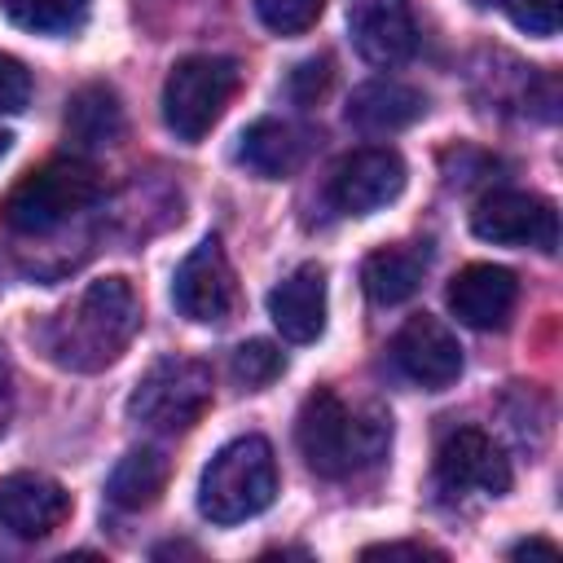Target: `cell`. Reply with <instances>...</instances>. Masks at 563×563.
<instances>
[{
    "instance_id": "obj_1",
    "label": "cell",
    "mask_w": 563,
    "mask_h": 563,
    "mask_svg": "<svg viewBox=\"0 0 563 563\" xmlns=\"http://www.w3.org/2000/svg\"><path fill=\"white\" fill-rule=\"evenodd\" d=\"M136 330H141V299L132 282L97 277L40 325V347L57 369L97 374L128 352Z\"/></svg>"
},
{
    "instance_id": "obj_2",
    "label": "cell",
    "mask_w": 563,
    "mask_h": 563,
    "mask_svg": "<svg viewBox=\"0 0 563 563\" xmlns=\"http://www.w3.org/2000/svg\"><path fill=\"white\" fill-rule=\"evenodd\" d=\"M295 440L303 462L325 479H347L387 453L391 418L374 405H347L330 387L312 391L299 409Z\"/></svg>"
},
{
    "instance_id": "obj_3",
    "label": "cell",
    "mask_w": 563,
    "mask_h": 563,
    "mask_svg": "<svg viewBox=\"0 0 563 563\" xmlns=\"http://www.w3.org/2000/svg\"><path fill=\"white\" fill-rule=\"evenodd\" d=\"M101 198V180L79 158H57L26 172L0 202V224L22 238H44L75 216H84Z\"/></svg>"
},
{
    "instance_id": "obj_4",
    "label": "cell",
    "mask_w": 563,
    "mask_h": 563,
    "mask_svg": "<svg viewBox=\"0 0 563 563\" xmlns=\"http://www.w3.org/2000/svg\"><path fill=\"white\" fill-rule=\"evenodd\" d=\"M273 497H277V457L264 435L229 440L207 462L202 484H198V510L211 523H242L268 510Z\"/></svg>"
},
{
    "instance_id": "obj_5",
    "label": "cell",
    "mask_w": 563,
    "mask_h": 563,
    "mask_svg": "<svg viewBox=\"0 0 563 563\" xmlns=\"http://www.w3.org/2000/svg\"><path fill=\"white\" fill-rule=\"evenodd\" d=\"M242 70L220 53H189L163 79V119L180 141H202L233 101Z\"/></svg>"
},
{
    "instance_id": "obj_6",
    "label": "cell",
    "mask_w": 563,
    "mask_h": 563,
    "mask_svg": "<svg viewBox=\"0 0 563 563\" xmlns=\"http://www.w3.org/2000/svg\"><path fill=\"white\" fill-rule=\"evenodd\" d=\"M211 405V365L194 356H163L145 369L136 391L128 396V418L154 435L189 431Z\"/></svg>"
},
{
    "instance_id": "obj_7",
    "label": "cell",
    "mask_w": 563,
    "mask_h": 563,
    "mask_svg": "<svg viewBox=\"0 0 563 563\" xmlns=\"http://www.w3.org/2000/svg\"><path fill=\"white\" fill-rule=\"evenodd\" d=\"M435 488L444 497H501L510 488V462L479 427H453L435 444Z\"/></svg>"
},
{
    "instance_id": "obj_8",
    "label": "cell",
    "mask_w": 563,
    "mask_h": 563,
    "mask_svg": "<svg viewBox=\"0 0 563 563\" xmlns=\"http://www.w3.org/2000/svg\"><path fill=\"white\" fill-rule=\"evenodd\" d=\"M471 229H475V238L497 242V246H532L545 255L559 246L554 202H545L537 194H519V189H497V194L479 198V207L471 211Z\"/></svg>"
},
{
    "instance_id": "obj_9",
    "label": "cell",
    "mask_w": 563,
    "mask_h": 563,
    "mask_svg": "<svg viewBox=\"0 0 563 563\" xmlns=\"http://www.w3.org/2000/svg\"><path fill=\"white\" fill-rule=\"evenodd\" d=\"M238 299V282H233V264L220 246V238H202L176 268L172 277V303L180 308V317L189 321H224L233 312Z\"/></svg>"
},
{
    "instance_id": "obj_10",
    "label": "cell",
    "mask_w": 563,
    "mask_h": 563,
    "mask_svg": "<svg viewBox=\"0 0 563 563\" xmlns=\"http://www.w3.org/2000/svg\"><path fill=\"white\" fill-rule=\"evenodd\" d=\"M400 189H405V163L396 150H383V145L339 158V167L330 172V185H325L330 207L343 216H369V211L396 202Z\"/></svg>"
},
{
    "instance_id": "obj_11",
    "label": "cell",
    "mask_w": 563,
    "mask_h": 563,
    "mask_svg": "<svg viewBox=\"0 0 563 563\" xmlns=\"http://www.w3.org/2000/svg\"><path fill=\"white\" fill-rule=\"evenodd\" d=\"M391 365H396L409 383H418V387H427V391H444V387L462 374L457 334H453L440 317L418 312V317H409V321L396 330V339H391Z\"/></svg>"
},
{
    "instance_id": "obj_12",
    "label": "cell",
    "mask_w": 563,
    "mask_h": 563,
    "mask_svg": "<svg viewBox=\"0 0 563 563\" xmlns=\"http://www.w3.org/2000/svg\"><path fill=\"white\" fill-rule=\"evenodd\" d=\"M70 519V493L40 471H13L0 479V523L22 537V541H40L48 532H57Z\"/></svg>"
},
{
    "instance_id": "obj_13",
    "label": "cell",
    "mask_w": 563,
    "mask_h": 563,
    "mask_svg": "<svg viewBox=\"0 0 563 563\" xmlns=\"http://www.w3.org/2000/svg\"><path fill=\"white\" fill-rule=\"evenodd\" d=\"M347 31L369 66H400L418 44L409 0H347Z\"/></svg>"
},
{
    "instance_id": "obj_14",
    "label": "cell",
    "mask_w": 563,
    "mask_h": 563,
    "mask_svg": "<svg viewBox=\"0 0 563 563\" xmlns=\"http://www.w3.org/2000/svg\"><path fill=\"white\" fill-rule=\"evenodd\" d=\"M519 303V282L501 264H466L449 282V308L471 330H501Z\"/></svg>"
},
{
    "instance_id": "obj_15",
    "label": "cell",
    "mask_w": 563,
    "mask_h": 563,
    "mask_svg": "<svg viewBox=\"0 0 563 563\" xmlns=\"http://www.w3.org/2000/svg\"><path fill=\"white\" fill-rule=\"evenodd\" d=\"M268 317L290 343H312L325 330V268L299 264L268 295Z\"/></svg>"
},
{
    "instance_id": "obj_16",
    "label": "cell",
    "mask_w": 563,
    "mask_h": 563,
    "mask_svg": "<svg viewBox=\"0 0 563 563\" xmlns=\"http://www.w3.org/2000/svg\"><path fill=\"white\" fill-rule=\"evenodd\" d=\"M427 110L422 92L400 84V79H369L352 92L347 101V123L369 132V136H383V132H400L409 128L418 114Z\"/></svg>"
},
{
    "instance_id": "obj_17",
    "label": "cell",
    "mask_w": 563,
    "mask_h": 563,
    "mask_svg": "<svg viewBox=\"0 0 563 563\" xmlns=\"http://www.w3.org/2000/svg\"><path fill=\"white\" fill-rule=\"evenodd\" d=\"M119 136H123L119 92L110 84H84L66 101V141L79 154H92V150H110Z\"/></svg>"
},
{
    "instance_id": "obj_18",
    "label": "cell",
    "mask_w": 563,
    "mask_h": 563,
    "mask_svg": "<svg viewBox=\"0 0 563 563\" xmlns=\"http://www.w3.org/2000/svg\"><path fill=\"white\" fill-rule=\"evenodd\" d=\"M422 273H427V246H383L365 255L361 286L374 303L391 308V303H405L422 286Z\"/></svg>"
},
{
    "instance_id": "obj_19",
    "label": "cell",
    "mask_w": 563,
    "mask_h": 563,
    "mask_svg": "<svg viewBox=\"0 0 563 563\" xmlns=\"http://www.w3.org/2000/svg\"><path fill=\"white\" fill-rule=\"evenodd\" d=\"M299 154H303V141L290 123L282 119H255L246 132H242V145H238V158L264 176V180H282L299 167Z\"/></svg>"
},
{
    "instance_id": "obj_20",
    "label": "cell",
    "mask_w": 563,
    "mask_h": 563,
    "mask_svg": "<svg viewBox=\"0 0 563 563\" xmlns=\"http://www.w3.org/2000/svg\"><path fill=\"white\" fill-rule=\"evenodd\" d=\"M167 488V457L158 449H128L110 479H106V497L119 510H145L158 501V493Z\"/></svg>"
},
{
    "instance_id": "obj_21",
    "label": "cell",
    "mask_w": 563,
    "mask_h": 563,
    "mask_svg": "<svg viewBox=\"0 0 563 563\" xmlns=\"http://www.w3.org/2000/svg\"><path fill=\"white\" fill-rule=\"evenodd\" d=\"M88 4L92 0H0L4 18L22 31H40V35H70L88 22Z\"/></svg>"
},
{
    "instance_id": "obj_22",
    "label": "cell",
    "mask_w": 563,
    "mask_h": 563,
    "mask_svg": "<svg viewBox=\"0 0 563 563\" xmlns=\"http://www.w3.org/2000/svg\"><path fill=\"white\" fill-rule=\"evenodd\" d=\"M282 352L268 343V339H251V343H242L238 352H233V378L242 383V387H251V391H260V387H268L277 374H282Z\"/></svg>"
},
{
    "instance_id": "obj_23",
    "label": "cell",
    "mask_w": 563,
    "mask_h": 563,
    "mask_svg": "<svg viewBox=\"0 0 563 563\" xmlns=\"http://www.w3.org/2000/svg\"><path fill=\"white\" fill-rule=\"evenodd\" d=\"M325 0H255V13L277 35H303L321 18Z\"/></svg>"
},
{
    "instance_id": "obj_24",
    "label": "cell",
    "mask_w": 563,
    "mask_h": 563,
    "mask_svg": "<svg viewBox=\"0 0 563 563\" xmlns=\"http://www.w3.org/2000/svg\"><path fill=\"white\" fill-rule=\"evenodd\" d=\"M501 9L510 13V22L528 35H554L559 31V13H563V0H501Z\"/></svg>"
},
{
    "instance_id": "obj_25",
    "label": "cell",
    "mask_w": 563,
    "mask_h": 563,
    "mask_svg": "<svg viewBox=\"0 0 563 563\" xmlns=\"http://www.w3.org/2000/svg\"><path fill=\"white\" fill-rule=\"evenodd\" d=\"M26 101H31V70L18 57L0 53V114H18Z\"/></svg>"
},
{
    "instance_id": "obj_26",
    "label": "cell",
    "mask_w": 563,
    "mask_h": 563,
    "mask_svg": "<svg viewBox=\"0 0 563 563\" xmlns=\"http://www.w3.org/2000/svg\"><path fill=\"white\" fill-rule=\"evenodd\" d=\"M290 97L299 101V106H312L325 88H330V57H308V62H299L295 70H290Z\"/></svg>"
},
{
    "instance_id": "obj_27",
    "label": "cell",
    "mask_w": 563,
    "mask_h": 563,
    "mask_svg": "<svg viewBox=\"0 0 563 563\" xmlns=\"http://www.w3.org/2000/svg\"><path fill=\"white\" fill-rule=\"evenodd\" d=\"M9 418H13V378H9V365L0 361V435L9 431Z\"/></svg>"
},
{
    "instance_id": "obj_28",
    "label": "cell",
    "mask_w": 563,
    "mask_h": 563,
    "mask_svg": "<svg viewBox=\"0 0 563 563\" xmlns=\"http://www.w3.org/2000/svg\"><path fill=\"white\" fill-rule=\"evenodd\" d=\"M365 554H431L427 545H409V541H396V545H369Z\"/></svg>"
},
{
    "instance_id": "obj_29",
    "label": "cell",
    "mask_w": 563,
    "mask_h": 563,
    "mask_svg": "<svg viewBox=\"0 0 563 563\" xmlns=\"http://www.w3.org/2000/svg\"><path fill=\"white\" fill-rule=\"evenodd\" d=\"M528 554H550V559H554L559 550H554L550 541H519V545H515V559H528Z\"/></svg>"
},
{
    "instance_id": "obj_30",
    "label": "cell",
    "mask_w": 563,
    "mask_h": 563,
    "mask_svg": "<svg viewBox=\"0 0 563 563\" xmlns=\"http://www.w3.org/2000/svg\"><path fill=\"white\" fill-rule=\"evenodd\" d=\"M4 150H9V132H0V158H4Z\"/></svg>"
},
{
    "instance_id": "obj_31",
    "label": "cell",
    "mask_w": 563,
    "mask_h": 563,
    "mask_svg": "<svg viewBox=\"0 0 563 563\" xmlns=\"http://www.w3.org/2000/svg\"><path fill=\"white\" fill-rule=\"evenodd\" d=\"M471 4H479V9H493V4H501V0H471Z\"/></svg>"
}]
</instances>
